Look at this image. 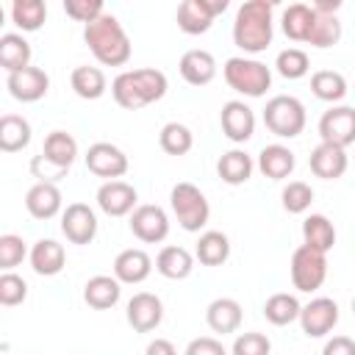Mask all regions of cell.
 Here are the masks:
<instances>
[{
  "mask_svg": "<svg viewBox=\"0 0 355 355\" xmlns=\"http://www.w3.org/2000/svg\"><path fill=\"white\" fill-rule=\"evenodd\" d=\"M83 42L89 44L92 55L103 67H125L130 61V36L125 33L122 22L114 14H100L97 19L86 22L83 28Z\"/></svg>",
  "mask_w": 355,
  "mask_h": 355,
  "instance_id": "1",
  "label": "cell"
},
{
  "mask_svg": "<svg viewBox=\"0 0 355 355\" xmlns=\"http://www.w3.org/2000/svg\"><path fill=\"white\" fill-rule=\"evenodd\" d=\"M169 89V80L161 69H128V72H119L114 80H111V94H114V103L125 111H139L150 103H158Z\"/></svg>",
  "mask_w": 355,
  "mask_h": 355,
  "instance_id": "2",
  "label": "cell"
},
{
  "mask_svg": "<svg viewBox=\"0 0 355 355\" xmlns=\"http://www.w3.org/2000/svg\"><path fill=\"white\" fill-rule=\"evenodd\" d=\"M275 36V19H272V6L261 0H244L236 11L233 19V42L239 50L258 55L272 44Z\"/></svg>",
  "mask_w": 355,
  "mask_h": 355,
  "instance_id": "3",
  "label": "cell"
},
{
  "mask_svg": "<svg viewBox=\"0 0 355 355\" xmlns=\"http://www.w3.org/2000/svg\"><path fill=\"white\" fill-rule=\"evenodd\" d=\"M222 75H225V83L244 97H263L266 89L272 86V69L263 61L247 58V55L227 58L222 67Z\"/></svg>",
  "mask_w": 355,
  "mask_h": 355,
  "instance_id": "4",
  "label": "cell"
},
{
  "mask_svg": "<svg viewBox=\"0 0 355 355\" xmlns=\"http://www.w3.org/2000/svg\"><path fill=\"white\" fill-rule=\"evenodd\" d=\"M169 205H172V214H175L178 225L186 233H200L208 225L211 205H208L205 194L194 183H186V180L175 183L172 191H169Z\"/></svg>",
  "mask_w": 355,
  "mask_h": 355,
  "instance_id": "5",
  "label": "cell"
},
{
  "mask_svg": "<svg viewBox=\"0 0 355 355\" xmlns=\"http://www.w3.org/2000/svg\"><path fill=\"white\" fill-rule=\"evenodd\" d=\"M305 122H308L305 105L291 94H277L263 108V125L277 139H297L305 130Z\"/></svg>",
  "mask_w": 355,
  "mask_h": 355,
  "instance_id": "6",
  "label": "cell"
},
{
  "mask_svg": "<svg viewBox=\"0 0 355 355\" xmlns=\"http://www.w3.org/2000/svg\"><path fill=\"white\" fill-rule=\"evenodd\" d=\"M288 272H291L294 288L311 294V291L322 288V283L327 280V252H322V250H316V247L302 241L291 255Z\"/></svg>",
  "mask_w": 355,
  "mask_h": 355,
  "instance_id": "7",
  "label": "cell"
},
{
  "mask_svg": "<svg viewBox=\"0 0 355 355\" xmlns=\"http://www.w3.org/2000/svg\"><path fill=\"white\" fill-rule=\"evenodd\" d=\"M130 233L144 244H158L169 236V216L161 205H136L130 211Z\"/></svg>",
  "mask_w": 355,
  "mask_h": 355,
  "instance_id": "8",
  "label": "cell"
},
{
  "mask_svg": "<svg viewBox=\"0 0 355 355\" xmlns=\"http://www.w3.org/2000/svg\"><path fill=\"white\" fill-rule=\"evenodd\" d=\"M86 169L97 178H105V180H114V178H122L128 172V155L111 144V141H97L86 150Z\"/></svg>",
  "mask_w": 355,
  "mask_h": 355,
  "instance_id": "9",
  "label": "cell"
},
{
  "mask_svg": "<svg viewBox=\"0 0 355 355\" xmlns=\"http://www.w3.org/2000/svg\"><path fill=\"white\" fill-rule=\"evenodd\" d=\"M338 324V305L330 297H316L300 311V327L308 338H322Z\"/></svg>",
  "mask_w": 355,
  "mask_h": 355,
  "instance_id": "10",
  "label": "cell"
},
{
  "mask_svg": "<svg viewBox=\"0 0 355 355\" xmlns=\"http://www.w3.org/2000/svg\"><path fill=\"white\" fill-rule=\"evenodd\" d=\"M319 136L322 141L349 147L355 144V108L352 105H333L319 116Z\"/></svg>",
  "mask_w": 355,
  "mask_h": 355,
  "instance_id": "11",
  "label": "cell"
},
{
  "mask_svg": "<svg viewBox=\"0 0 355 355\" xmlns=\"http://www.w3.org/2000/svg\"><path fill=\"white\" fill-rule=\"evenodd\" d=\"M6 89H8V94H11L14 100H19V103H36V100H42V97L47 94L50 78H47V72L39 69V67H22V69L8 72Z\"/></svg>",
  "mask_w": 355,
  "mask_h": 355,
  "instance_id": "12",
  "label": "cell"
},
{
  "mask_svg": "<svg viewBox=\"0 0 355 355\" xmlns=\"http://www.w3.org/2000/svg\"><path fill=\"white\" fill-rule=\"evenodd\" d=\"M61 233L72 244H92L97 236V216L86 202H69L61 211Z\"/></svg>",
  "mask_w": 355,
  "mask_h": 355,
  "instance_id": "13",
  "label": "cell"
},
{
  "mask_svg": "<svg viewBox=\"0 0 355 355\" xmlns=\"http://www.w3.org/2000/svg\"><path fill=\"white\" fill-rule=\"evenodd\" d=\"M125 319L136 333H153L164 322V302L150 291H139L128 300Z\"/></svg>",
  "mask_w": 355,
  "mask_h": 355,
  "instance_id": "14",
  "label": "cell"
},
{
  "mask_svg": "<svg viewBox=\"0 0 355 355\" xmlns=\"http://www.w3.org/2000/svg\"><path fill=\"white\" fill-rule=\"evenodd\" d=\"M219 122H222V133L233 144H244L255 133V114H252V108L244 100L225 103L222 105V114H219Z\"/></svg>",
  "mask_w": 355,
  "mask_h": 355,
  "instance_id": "15",
  "label": "cell"
},
{
  "mask_svg": "<svg viewBox=\"0 0 355 355\" xmlns=\"http://www.w3.org/2000/svg\"><path fill=\"white\" fill-rule=\"evenodd\" d=\"M308 166L316 178L322 180H338L347 166H349V155H347V147H338V144H330V141H319L313 150H311V158H308Z\"/></svg>",
  "mask_w": 355,
  "mask_h": 355,
  "instance_id": "16",
  "label": "cell"
},
{
  "mask_svg": "<svg viewBox=\"0 0 355 355\" xmlns=\"http://www.w3.org/2000/svg\"><path fill=\"white\" fill-rule=\"evenodd\" d=\"M139 202V194L130 183L114 178V180H105L100 189H97V205L103 214L108 216H128Z\"/></svg>",
  "mask_w": 355,
  "mask_h": 355,
  "instance_id": "17",
  "label": "cell"
},
{
  "mask_svg": "<svg viewBox=\"0 0 355 355\" xmlns=\"http://www.w3.org/2000/svg\"><path fill=\"white\" fill-rule=\"evenodd\" d=\"M61 205H64L61 189L50 180H36L25 194V208L33 219H53L55 214H61Z\"/></svg>",
  "mask_w": 355,
  "mask_h": 355,
  "instance_id": "18",
  "label": "cell"
},
{
  "mask_svg": "<svg viewBox=\"0 0 355 355\" xmlns=\"http://www.w3.org/2000/svg\"><path fill=\"white\" fill-rule=\"evenodd\" d=\"M153 272V258L139 250V247H130V250H122L116 258H114V275L125 283V286H139L150 277Z\"/></svg>",
  "mask_w": 355,
  "mask_h": 355,
  "instance_id": "19",
  "label": "cell"
},
{
  "mask_svg": "<svg viewBox=\"0 0 355 355\" xmlns=\"http://www.w3.org/2000/svg\"><path fill=\"white\" fill-rule=\"evenodd\" d=\"M178 69L189 86H208L216 78V58L208 50H186Z\"/></svg>",
  "mask_w": 355,
  "mask_h": 355,
  "instance_id": "20",
  "label": "cell"
},
{
  "mask_svg": "<svg viewBox=\"0 0 355 355\" xmlns=\"http://www.w3.org/2000/svg\"><path fill=\"white\" fill-rule=\"evenodd\" d=\"M119 297H122V280L114 275H94V277H89L86 280V286H83V300H86V305L89 308H94V311H108V308H114L116 302H119Z\"/></svg>",
  "mask_w": 355,
  "mask_h": 355,
  "instance_id": "21",
  "label": "cell"
},
{
  "mask_svg": "<svg viewBox=\"0 0 355 355\" xmlns=\"http://www.w3.org/2000/svg\"><path fill=\"white\" fill-rule=\"evenodd\" d=\"M241 319H244V311L239 305V300L233 297H216L214 302H208L205 308V322L214 333L225 336V333H236L241 327Z\"/></svg>",
  "mask_w": 355,
  "mask_h": 355,
  "instance_id": "22",
  "label": "cell"
},
{
  "mask_svg": "<svg viewBox=\"0 0 355 355\" xmlns=\"http://www.w3.org/2000/svg\"><path fill=\"white\" fill-rule=\"evenodd\" d=\"M28 258H31V269H33L36 275H42V277L58 275V272L64 269V263H67L64 247H61L58 241H53V239H39V241L31 247Z\"/></svg>",
  "mask_w": 355,
  "mask_h": 355,
  "instance_id": "23",
  "label": "cell"
},
{
  "mask_svg": "<svg viewBox=\"0 0 355 355\" xmlns=\"http://www.w3.org/2000/svg\"><path fill=\"white\" fill-rule=\"evenodd\" d=\"M294 164L297 158L286 144H266L258 153V169L269 180H286L294 172Z\"/></svg>",
  "mask_w": 355,
  "mask_h": 355,
  "instance_id": "24",
  "label": "cell"
},
{
  "mask_svg": "<svg viewBox=\"0 0 355 355\" xmlns=\"http://www.w3.org/2000/svg\"><path fill=\"white\" fill-rule=\"evenodd\" d=\"M194 269V255L186 247L178 244H166L158 255H155V272L164 275L166 280H186Z\"/></svg>",
  "mask_w": 355,
  "mask_h": 355,
  "instance_id": "25",
  "label": "cell"
},
{
  "mask_svg": "<svg viewBox=\"0 0 355 355\" xmlns=\"http://www.w3.org/2000/svg\"><path fill=\"white\" fill-rule=\"evenodd\" d=\"M252 169H255V164H252V158H250L244 150H227V153H222L219 161H216V175H219L227 186H241V183H247V180L252 178Z\"/></svg>",
  "mask_w": 355,
  "mask_h": 355,
  "instance_id": "26",
  "label": "cell"
},
{
  "mask_svg": "<svg viewBox=\"0 0 355 355\" xmlns=\"http://www.w3.org/2000/svg\"><path fill=\"white\" fill-rule=\"evenodd\" d=\"M194 258H197L202 266H222V263L230 258V239H227L222 230H205V233L197 239Z\"/></svg>",
  "mask_w": 355,
  "mask_h": 355,
  "instance_id": "27",
  "label": "cell"
},
{
  "mask_svg": "<svg viewBox=\"0 0 355 355\" xmlns=\"http://www.w3.org/2000/svg\"><path fill=\"white\" fill-rule=\"evenodd\" d=\"M28 144H31V122L19 114H3L0 116V150L19 153Z\"/></svg>",
  "mask_w": 355,
  "mask_h": 355,
  "instance_id": "28",
  "label": "cell"
},
{
  "mask_svg": "<svg viewBox=\"0 0 355 355\" xmlns=\"http://www.w3.org/2000/svg\"><path fill=\"white\" fill-rule=\"evenodd\" d=\"M69 83H72V92L80 97V100H100L108 89V80L103 75L100 67H75L72 75H69Z\"/></svg>",
  "mask_w": 355,
  "mask_h": 355,
  "instance_id": "29",
  "label": "cell"
},
{
  "mask_svg": "<svg viewBox=\"0 0 355 355\" xmlns=\"http://www.w3.org/2000/svg\"><path fill=\"white\" fill-rule=\"evenodd\" d=\"M300 311H302L300 300L294 294H288V291H277V294H272L263 302V316L275 327H286V324L297 322L300 319Z\"/></svg>",
  "mask_w": 355,
  "mask_h": 355,
  "instance_id": "30",
  "label": "cell"
},
{
  "mask_svg": "<svg viewBox=\"0 0 355 355\" xmlns=\"http://www.w3.org/2000/svg\"><path fill=\"white\" fill-rule=\"evenodd\" d=\"M338 39H341V22H338V17L336 14H327V11H316L305 44L319 47V50H327V47L338 44Z\"/></svg>",
  "mask_w": 355,
  "mask_h": 355,
  "instance_id": "31",
  "label": "cell"
},
{
  "mask_svg": "<svg viewBox=\"0 0 355 355\" xmlns=\"http://www.w3.org/2000/svg\"><path fill=\"white\" fill-rule=\"evenodd\" d=\"M0 67L6 72L31 67V44L22 33H3L0 36Z\"/></svg>",
  "mask_w": 355,
  "mask_h": 355,
  "instance_id": "32",
  "label": "cell"
},
{
  "mask_svg": "<svg viewBox=\"0 0 355 355\" xmlns=\"http://www.w3.org/2000/svg\"><path fill=\"white\" fill-rule=\"evenodd\" d=\"M302 241L322 250V252H330L333 244H336V227L333 222L324 216V214H311L302 219Z\"/></svg>",
  "mask_w": 355,
  "mask_h": 355,
  "instance_id": "33",
  "label": "cell"
},
{
  "mask_svg": "<svg viewBox=\"0 0 355 355\" xmlns=\"http://www.w3.org/2000/svg\"><path fill=\"white\" fill-rule=\"evenodd\" d=\"M47 19V3L44 0H11V22L22 33H33Z\"/></svg>",
  "mask_w": 355,
  "mask_h": 355,
  "instance_id": "34",
  "label": "cell"
},
{
  "mask_svg": "<svg viewBox=\"0 0 355 355\" xmlns=\"http://www.w3.org/2000/svg\"><path fill=\"white\" fill-rule=\"evenodd\" d=\"M313 14H316V8L305 6V3H291L283 11V17H280L283 33L291 42H305L308 39V31H311V22H313Z\"/></svg>",
  "mask_w": 355,
  "mask_h": 355,
  "instance_id": "35",
  "label": "cell"
},
{
  "mask_svg": "<svg viewBox=\"0 0 355 355\" xmlns=\"http://www.w3.org/2000/svg\"><path fill=\"white\" fill-rule=\"evenodd\" d=\"M214 14L208 11V8H202L197 0H183L180 6H178V28L183 31V33H189V36H200V33H205L211 25H214Z\"/></svg>",
  "mask_w": 355,
  "mask_h": 355,
  "instance_id": "36",
  "label": "cell"
},
{
  "mask_svg": "<svg viewBox=\"0 0 355 355\" xmlns=\"http://www.w3.org/2000/svg\"><path fill=\"white\" fill-rule=\"evenodd\" d=\"M311 92L324 103H338L347 97V78L336 69H319L311 75Z\"/></svg>",
  "mask_w": 355,
  "mask_h": 355,
  "instance_id": "37",
  "label": "cell"
},
{
  "mask_svg": "<svg viewBox=\"0 0 355 355\" xmlns=\"http://www.w3.org/2000/svg\"><path fill=\"white\" fill-rule=\"evenodd\" d=\"M158 144L166 155H186L194 147V133L183 122H166L158 133Z\"/></svg>",
  "mask_w": 355,
  "mask_h": 355,
  "instance_id": "38",
  "label": "cell"
},
{
  "mask_svg": "<svg viewBox=\"0 0 355 355\" xmlns=\"http://www.w3.org/2000/svg\"><path fill=\"white\" fill-rule=\"evenodd\" d=\"M42 153H44L47 158H53L55 164L72 166V164H75V158H78V141H75L67 130H53V133H47Z\"/></svg>",
  "mask_w": 355,
  "mask_h": 355,
  "instance_id": "39",
  "label": "cell"
},
{
  "mask_svg": "<svg viewBox=\"0 0 355 355\" xmlns=\"http://www.w3.org/2000/svg\"><path fill=\"white\" fill-rule=\"evenodd\" d=\"M275 69L286 78V80H300L308 75L311 69V61H308V53L300 50V47H288V50H280L277 58H275Z\"/></svg>",
  "mask_w": 355,
  "mask_h": 355,
  "instance_id": "40",
  "label": "cell"
},
{
  "mask_svg": "<svg viewBox=\"0 0 355 355\" xmlns=\"http://www.w3.org/2000/svg\"><path fill=\"white\" fill-rule=\"evenodd\" d=\"M280 200H283V208L288 214H305L311 208V202H313V189L308 183H302V180H291L283 189Z\"/></svg>",
  "mask_w": 355,
  "mask_h": 355,
  "instance_id": "41",
  "label": "cell"
},
{
  "mask_svg": "<svg viewBox=\"0 0 355 355\" xmlns=\"http://www.w3.org/2000/svg\"><path fill=\"white\" fill-rule=\"evenodd\" d=\"M25 297H28V283L19 275H14L11 269H6L0 275V305L14 308V305L25 302Z\"/></svg>",
  "mask_w": 355,
  "mask_h": 355,
  "instance_id": "42",
  "label": "cell"
},
{
  "mask_svg": "<svg viewBox=\"0 0 355 355\" xmlns=\"http://www.w3.org/2000/svg\"><path fill=\"white\" fill-rule=\"evenodd\" d=\"M25 255H28V247H25L22 236H14V233L0 236V269L3 272L19 266L25 261Z\"/></svg>",
  "mask_w": 355,
  "mask_h": 355,
  "instance_id": "43",
  "label": "cell"
},
{
  "mask_svg": "<svg viewBox=\"0 0 355 355\" xmlns=\"http://www.w3.org/2000/svg\"><path fill=\"white\" fill-rule=\"evenodd\" d=\"M64 3V11H67V17L69 19H75V22H92V19H97L100 14H105L103 11V6H105V0H61Z\"/></svg>",
  "mask_w": 355,
  "mask_h": 355,
  "instance_id": "44",
  "label": "cell"
},
{
  "mask_svg": "<svg viewBox=\"0 0 355 355\" xmlns=\"http://www.w3.org/2000/svg\"><path fill=\"white\" fill-rule=\"evenodd\" d=\"M67 172H69V166L55 164V161H53V158H47L44 153H39V155H33V158H31V175H33V178H39V180L58 183V180H64V178H67Z\"/></svg>",
  "mask_w": 355,
  "mask_h": 355,
  "instance_id": "45",
  "label": "cell"
},
{
  "mask_svg": "<svg viewBox=\"0 0 355 355\" xmlns=\"http://www.w3.org/2000/svg\"><path fill=\"white\" fill-rule=\"evenodd\" d=\"M269 349H272V341L263 333H255V330L241 333L230 347L233 355H269Z\"/></svg>",
  "mask_w": 355,
  "mask_h": 355,
  "instance_id": "46",
  "label": "cell"
},
{
  "mask_svg": "<svg viewBox=\"0 0 355 355\" xmlns=\"http://www.w3.org/2000/svg\"><path fill=\"white\" fill-rule=\"evenodd\" d=\"M186 355H225V344L211 336H202L186 344Z\"/></svg>",
  "mask_w": 355,
  "mask_h": 355,
  "instance_id": "47",
  "label": "cell"
},
{
  "mask_svg": "<svg viewBox=\"0 0 355 355\" xmlns=\"http://www.w3.org/2000/svg\"><path fill=\"white\" fill-rule=\"evenodd\" d=\"M324 355H355V341L347 336H336L322 347Z\"/></svg>",
  "mask_w": 355,
  "mask_h": 355,
  "instance_id": "48",
  "label": "cell"
},
{
  "mask_svg": "<svg viewBox=\"0 0 355 355\" xmlns=\"http://www.w3.org/2000/svg\"><path fill=\"white\" fill-rule=\"evenodd\" d=\"M175 344L172 341H164V338H155L147 344V355H175Z\"/></svg>",
  "mask_w": 355,
  "mask_h": 355,
  "instance_id": "49",
  "label": "cell"
},
{
  "mask_svg": "<svg viewBox=\"0 0 355 355\" xmlns=\"http://www.w3.org/2000/svg\"><path fill=\"white\" fill-rule=\"evenodd\" d=\"M202 8H208L214 17H219V14H225L227 11V6H230V0H197Z\"/></svg>",
  "mask_w": 355,
  "mask_h": 355,
  "instance_id": "50",
  "label": "cell"
},
{
  "mask_svg": "<svg viewBox=\"0 0 355 355\" xmlns=\"http://www.w3.org/2000/svg\"><path fill=\"white\" fill-rule=\"evenodd\" d=\"M341 6H344V0H313V8L316 11H327V14H336Z\"/></svg>",
  "mask_w": 355,
  "mask_h": 355,
  "instance_id": "51",
  "label": "cell"
},
{
  "mask_svg": "<svg viewBox=\"0 0 355 355\" xmlns=\"http://www.w3.org/2000/svg\"><path fill=\"white\" fill-rule=\"evenodd\" d=\"M261 3H266V6H272V8H275V6H277V3H283V0H261Z\"/></svg>",
  "mask_w": 355,
  "mask_h": 355,
  "instance_id": "52",
  "label": "cell"
},
{
  "mask_svg": "<svg viewBox=\"0 0 355 355\" xmlns=\"http://www.w3.org/2000/svg\"><path fill=\"white\" fill-rule=\"evenodd\" d=\"M352 313H355V297H352Z\"/></svg>",
  "mask_w": 355,
  "mask_h": 355,
  "instance_id": "53",
  "label": "cell"
}]
</instances>
